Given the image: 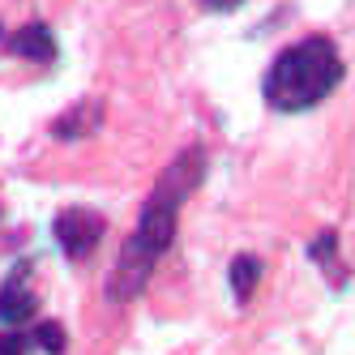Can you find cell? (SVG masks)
<instances>
[{
	"mask_svg": "<svg viewBox=\"0 0 355 355\" xmlns=\"http://www.w3.org/2000/svg\"><path fill=\"white\" fill-rule=\"evenodd\" d=\"M35 351L31 334H21V329H9V334H0V355H26Z\"/></svg>",
	"mask_w": 355,
	"mask_h": 355,
	"instance_id": "cell-10",
	"label": "cell"
},
{
	"mask_svg": "<svg viewBox=\"0 0 355 355\" xmlns=\"http://www.w3.org/2000/svg\"><path fill=\"white\" fill-rule=\"evenodd\" d=\"M343 82V56L334 39L325 35H309L291 43L287 52H278L274 64L266 69V82H261V94L274 112H309L317 107L321 98H329Z\"/></svg>",
	"mask_w": 355,
	"mask_h": 355,
	"instance_id": "cell-2",
	"label": "cell"
},
{
	"mask_svg": "<svg viewBox=\"0 0 355 355\" xmlns=\"http://www.w3.org/2000/svg\"><path fill=\"white\" fill-rule=\"evenodd\" d=\"M201 5H206L210 13H232V9H240L244 0H201Z\"/></svg>",
	"mask_w": 355,
	"mask_h": 355,
	"instance_id": "cell-11",
	"label": "cell"
},
{
	"mask_svg": "<svg viewBox=\"0 0 355 355\" xmlns=\"http://www.w3.org/2000/svg\"><path fill=\"white\" fill-rule=\"evenodd\" d=\"M313 261H317V266H325L329 274H334V283H343V274L334 270V232H321V236L313 240Z\"/></svg>",
	"mask_w": 355,
	"mask_h": 355,
	"instance_id": "cell-9",
	"label": "cell"
},
{
	"mask_svg": "<svg viewBox=\"0 0 355 355\" xmlns=\"http://www.w3.org/2000/svg\"><path fill=\"white\" fill-rule=\"evenodd\" d=\"M9 52L21 60H35V64H52L56 60V35L43 26V21H31L9 35Z\"/></svg>",
	"mask_w": 355,
	"mask_h": 355,
	"instance_id": "cell-5",
	"label": "cell"
},
{
	"mask_svg": "<svg viewBox=\"0 0 355 355\" xmlns=\"http://www.w3.org/2000/svg\"><path fill=\"white\" fill-rule=\"evenodd\" d=\"M31 343H35V351L64 355V329H60L56 321H35V329H31Z\"/></svg>",
	"mask_w": 355,
	"mask_h": 355,
	"instance_id": "cell-8",
	"label": "cell"
},
{
	"mask_svg": "<svg viewBox=\"0 0 355 355\" xmlns=\"http://www.w3.org/2000/svg\"><path fill=\"white\" fill-rule=\"evenodd\" d=\"M35 313H39V295L31 287V266H17L0 283V321L9 329H21V325L35 321Z\"/></svg>",
	"mask_w": 355,
	"mask_h": 355,
	"instance_id": "cell-4",
	"label": "cell"
},
{
	"mask_svg": "<svg viewBox=\"0 0 355 355\" xmlns=\"http://www.w3.org/2000/svg\"><path fill=\"white\" fill-rule=\"evenodd\" d=\"M257 283H261V261L252 257V252H240V257L232 261V291H236V300L248 304L252 291H257Z\"/></svg>",
	"mask_w": 355,
	"mask_h": 355,
	"instance_id": "cell-7",
	"label": "cell"
},
{
	"mask_svg": "<svg viewBox=\"0 0 355 355\" xmlns=\"http://www.w3.org/2000/svg\"><path fill=\"white\" fill-rule=\"evenodd\" d=\"M201 180H206V150H201V146L180 150V155L171 159V167L159 175L155 193H150L146 206H141V218L133 227V236L124 240L120 257H116L112 283H107V295L116 304L141 295V287L150 283L155 266L163 261V252L175 240V218H180V206L197 193Z\"/></svg>",
	"mask_w": 355,
	"mask_h": 355,
	"instance_id": "cell-1",
	"label": "cell"
},
{
	"mask_svg": "<svg viewBox=\"0 0 355 355\" xmlns=\"http://www.w3.org/2000/svg\"><path fill=\"white\" fill-rule=\"evenodd\" d=\"M56 244L64 248V257H73V261H82V257H90L94 252V244L103 240V232H107V223H103V214H94V210H60L56 214Z\"/></svg>",
	"mask_w": 355,
	"mask_h": 355,
	"instance_id": "cell-3",
	"label": "cell"
},
{
	"mask_svg": "<svg viewBox=\"0 0 355 355\" xmlns=\"http://www.w3.org/2000/svg\"><path fill=\"white\" fill-rule=\"evenodd\" d=\"M98 120H103V107L98 103H78L73 112H64L56 124H52V133L64 141V137H86L90 129H98Z\"/></svg>",
	"mask_w": 355,
	"mask_h": 355,
	"instance_id": "cell-6",
	"label": "cell"
}]
</instances>
